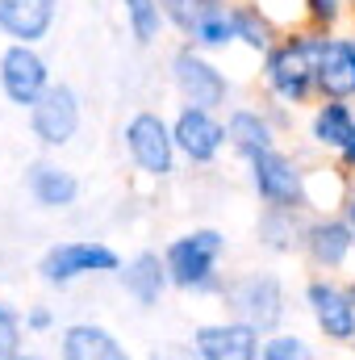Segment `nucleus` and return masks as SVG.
<instances>
[{"label": "nucleus", "mask_w": 355, "mask_h": 360, "mask_svg": "<svg viewBox=\"0 0 355 360\" xmlns=\"http://www.w3.org/2000/svg\"><path fill=\"white\" fill-rule=\"evenodd\" d=\"M151 360H201V352H192V348H159V352H151Z\"/></svg>", "instance_id": "obj_27"}, {"label": "nucleus", "mask_w": 355, "mask_h": 360, "mask_svg": "<svg viewBox=\"0 0 355 360\" xmlns=\"http://www.w3.org/2000/svg\"><path fill=\"white\" fill-rule=\"evenodd\" d=\"M226 302L234 306L239 323H247V327H255V331L276 327L280 314H284L280 281H276V276H264V272H251V276H243L239 285H230V289H226Z\"/></svg>", "instance_id": "obj_10"}, {"label": "nucleus", "mask_w": 355, "mask_h": 360, "mask_svg": "<svg viewBox=\"0 0 355 360\" xmlns=\"http://www.w3.org/2000/svg\"><path fill=\"white\" fill-rule=\"evenodd\" d=\"M260 331L247 323H209L192 335V348L201 360H255L260 352Z\"/></svg>", "instance_id": "obj_14"}, {"label": "nucleus", "mask_w": 355, "mask_h": 360, "mask_svg": "<svg viewBox=\"0 0 355 360\" xmlns=\"http://www.w3.org/2000/svg\"><path fill=\"white\" fill-rule=\"evenodd\" d=\"M121 285H126V293L138 297L142 306H155L159 293H163V285H168V264H163L155 252H138V256L126 264V272H121Z\"/></svg>", "instance_id": "obj_21"}, {"label": "nucleus", "mask_w": 355, "mask_h": 360, "mask_svg": "<svg viewBox=\"0 0 355 360\" xmlns=\"http://www.w3.org/2000/svg\"><path fill=\"white\" fill-rule=\"evenodd\" d=\"M29 327H34V331L51 327V314H46V310H34V314H29Z\"/></svg>", "instance_id": "obj_29"}, {"label": "nucleus", "mask_w": 355, "mask_h": 360, "mask_svg": "<svg viewBox=\"0 0 355 360\" xmlns=\"http://www.w3.org/2000/svg\"><path fill=\"white\" fill-rule=\"evenodd\" d=\"M13 360H42V356H13Z\"/></svg>", "instance_id": "obj_33"}, {"label": "nucleus", "mask_w": 355, "mask_h": 360, "mask_svg": "<svg viewBox=\"0 0 355 360\" xmlns=\"http://www.w3.org/2000/svg\"><path fill=\"white\" fill-rule=\"evenodd\" d=\"M355 13V0H305V25L314 30H343V21Z\"/></svg>", "instance_id": "obj_24"}, {"label": "nucleus", "mask_w": 355, "mask_h": 360, "mask_svg": "<svg viewBox=\"0 0 355 360\" xmlns=\"http://www.w3.org/2000/svg\"><path fill=\"white\" fill-rule=\"evenodd\" d=\"M255 4L264 8V17H267V21H272V25H276V13H280L276 4H293V8H297V13L305 17V0H255ZM276 30H280V25H276Z\"/></svg>", "instance_id": "obj_26"}, {"label": "nucleus", "mask_w": 355, "mask_h": 360, "mask_svg": "<svg viewBox=\"0 0 355 360\" xmlns=\"http://www.w3.org/2000/svg\"><path fill=\"white\" fill-rule=\"evenodd\" d=\"M51 84H55V80H51V68H46V59H42L38 46L8 42V46L0 51V92H4L8 105L34 109V105L46 96Z\"/></svg>", "instance_id": "obj_6"}, {"label": "nucleus", "mask_w": 355, "mask_h": 360, "mask_svg": "<svg viewBox=\"0 0 355 360\" xmlns=\"http://www.w3.org/2000/svg\"><path fill=\"white\" fill-rule=\"evenodd\" d=\"M121 17H126V30H130V38H134L138 46L159 42V34L168 30L159 0H121Z\"/></svg>", "instance_id": "obj_23"}, {"label": "nucleus", "mask_w": 355, "mask_h": 360, "mask_svg": "<svg viewBox=\"0 0 355 360\" xmlns=\"http://www.w3.org/2000/svg\"><path fill=\"white\" fill-rule=\"evenodd\" d=\"M309 306H314L318 327L330 340H355V302H351L347 289L326 285V281H314L309 285Z\"/></svg>", "instance_id": "obj_19"}, {"label": "nucleus", "mask_w": 355, "mask_h": 360, "mask_svg": "<svg viewBox=\"0 0 355 360\" xmlns=\"http://www.w3.org/2000/svg\"><path fill=\"white\" fill-rule=\"evenodd\" d=\"M121 143H126V155L130 164L151 180H163L176 172V139H172V122L159 117L155 109H142L126 122L121 130Z\"/></svg>", "instance_id": "obj_3"}, {"label": "nucleus", "mask_w": 355, "mask_h": 360, "mask_svg": "<svg viewBox=\"0 0 355 360\" xmlns=\"http://www.w3.org/2000/svg\"><path fill=\"white\" fill-rule=\"evenodd\" d=\"M13 348H17V327H0V360H13Z\"/></svg>", "instance_id": "obj_28"}, {"label": "nucleus", "mask_w": 355, "mask_h": 360, "mask_svg": "<svg viewBox=\"0 0 355 360\" xmlns=\"http://www.w3.org/2000/svg\"><path fill=\"white\" fill-rule=\"evenodd\" d=\"M309 139H314V147L343 155L355 143V105L351 101H322V105H314Z\"/></svg>", "instance_id": "obj_18"}, {"label": "nucleus", "mask_w": 355, "mask_h": 360, "mask_svg": "<svg viewBox=\"0 0 355 360\" xmlns=\"http://www.w3.org/2000/svg\"><path fill=\"white\" fill-rule=\"evenodd\" d=\"M318 96L322 101H355V34L335 30L318 55Z\"/></svg>", "instance_id": "obj_11"}, {"label": "nucleus", "mask_w": 355, "mask_h": 360, "mask_svg": "<svg viewBox=\"0 0 355 360\" xmlns=\"http://www.w3.org/2000/svg\"><path fill=\"white\" fill-rule=\"evenodd\" d=\"M59 17V0H0V34L21 46H38Z\"/></svg>", "instance_id": "obj_12"}, {"label": "nucleus", "mask_w": 355, "mask_h": 360, "mask_svg": "<svg viewBox=\"0 0 355 360\" xmlns=\"http://www.w3.org/2000/svg\"><path fill=\"white\" fill-rule=\"evenodd\" d=\"M29 130L42 147H67L80 134V92L72 84H51L46 96L29 109Z\"/></svg>", "instance_id": "obj_9"}, {"label": "nucleus", "mask_w": 355, "mask_h": 360, "mask_svg": "<svg viewBox=\"0 0 355 360\" xmlns=\"http://www.w3.org/2000/svg\"><path fill=\"white\" fill-rule=\"evenodd\" d=\"M226 143L239 160H260L267 151H276V122L255 105H239L226 113Z\"/></svg>", "instance_id": "obj_13"}, {"label": "nucleus", "mask_w": 355, "mask_h": 360, "mask_svg": "<svg viewBox=\"0 0 355 360\" xmlns=\"http://www.w3.org/2000/svg\"><path fill=\"white\" fill-rule=\"evenodd\" d=\"M264 360H314V352L297 335H272L264 344Z\"/></svg>", "instance_id": "obj_25"}, {"label": "nucleus", "mask_w": 355, "mask_h": 360, "mask_svg": "<svg viewBox=\"0 0 355 360\" xmlns=\"http://www.w3.org/2000/svg\"><path fill=\"white\" fill-rule=\"evenodd\" d=\"M305 252L314 256V264H322V269H339L347 256H351L355 248V231L347 218H335V214H326V218H314L309 226H305Z\"/></svg>", "instance_id": "obj_17"}, {"label": "nucleus", "mask_w": 355, "mask_h": 360, "mask_svg": "<svg viewBox=\"0 0 355 360\" xmlns=\"http://www.w3.org/2000/svg\"><path fill=\"white\" fill-rule=\"evenodd\" d=\"M234 30H239V46H247L260 59L276 46V38H280V30L267 21L264 8L255 0H234Z\"/></svg>", "instance_id": "obj_22"}, {"label": "nucleus", "mask_w": 355, "mask_h": 360, "mask_svg": "<svg viewBox=\"0 0 355 360\" xmlns=\"http://www.w3.org/2000/svg\"><path fill=\"white\" fill-rule=\"evenodd\" d=\"M326 30L297 25L276 38V46L260 59V80L280 109H301L318 96V55Z\"/></svg>", "instance_id": "obj_1"}, {"label": "nucleus", "mask_w": 355, "mask_h": 360, "mask_svg": "<svg viewBox=\"0 0 355 360\" xmlns=\"http://www.w3.org/2000/svg\"><path fill=\"white\" fill-rule=\"evenodd\" d=\"M226 252V235L205 226V231H188L168 243L163 252V264H168V281L180 289H217L213 269H217V256Z\"/></svg>", "instance_id": "obj_4"}, {"label": "nucleus", "mask_w": 355, "mask_h": 360, "mask_svg": "<svg viewBox=\"0 0 355 360\" xmlns=\"http://www.w3.org/2000/svg\"><path fill=\"white\" fill-rule=\"evenodd\" d=\"M339 164H343L347 172H355V143L347 147V151H343V155H339Z\"/></svg>", "instance_id": "obj_31"}, {"label": "nucleus", "mask_w": 355, "mask_h": 360, "mask_svg": "<svg viewBox=\"0 0 355 360\" xmlns=\"http://www.w3.org/2000/svg\"><path fill=\"white\" fill-rule=\"evenodd\" d=\"M184 42H192V46H196V51H205V55L239 46V30H234V0H201L196 21H192V34H188Z\"/></svg>", "instance_id": "obj_16"}, {"label": "nucleus", "mask_w": 355, "mask_h": 360, "mask_svg": "<svg viewBox=\"0 0 355 360\" xmlns=\"http://www.w3.org/2000/svg\"><path fill=\"white\" fill-rule=\"evenodd\" d=\"M172 139H176V151L188 164H213L222 155V147H230L226 143V122L213 109H196V105H180L176 109Z\"/></svg>", "instance_id": "obj_8"}, {"label": "nucleus", "mask_w": 355, "mask_h": 360, "mask_svg": "<svg viewBox=\"0 0 355 360\" xmlns=\"http://www.w3.org/2000/svg\"><path fill=\"white\" fill-rule=\"evenodd\" d=\"M247 168H251V188L260 193V201H267V210H301L305 205L309 172H301V164L293 155H284L280 147L251 160Z\"/></svg>", "instance_id": "obj_5"}, {"label": "nucleus", "mask_w": 355, "mask_h": 360, "mask_svg": "<svg viewBox=\"0 0 355 360\" xmlns=\"http://www.w3.org/2000/svg\"><path fill=\"white\" fill-rule=\"evenodd\" d=\"M168 72H172V89L180 92L184 105H196V109H226L230 101V76L205 55L196 51L192 42H180L168 59Z\"/></svg>", "instance_id": "obj_2"}, {"label": "nucleus", "mask_w": 355, "mask_h": 360, "mask_svg": "<svg viewBox=\"0 0 355 360\" xmlns=\"http://www.w3.org/2000/svg\"><path fill=\"white\" fill-rule=\"evenodd\" d=\"M343 218L351 222V231H355V188L347 193V201H343Z\"/></svg>", "instance_id": "obj_30"}, {"label": "nucleus", "mask_w": 355, "mask_h": 360, "mask_svg": "<svg viewBox=\"0 0 355 360\" xmlns=\"http://www.w3.org/2000/svg\"><path fill=\"white\" fill-rule=\"evenodd\" d=\"M8 323H13V319H8V310L0 306V327H8Z\"/></svg>", "instance_id": "obj_32"}, {"label": "nucleus", "mask_w": 355, "mask_h": 360, "mask_svg": "<svg viewBox=\"0 0 355 360\" xmlns=\"http://www.w3.org/2000/svg\"><path fill=\"white\" fill-rule=\"evenodd\" d=\"M63 360H130V356H126V348H121L105 327L76 323V327H67V335H63Z\"/></svg>", "instance_id": "obj_20"}, {"label": "nucleus", "mask_w": 355, "mask_h": 360, "mask_svg": "<svg viewBox=\"0 0 355 360\" xmlns=\"http://www.w3.org/2000/svg\"><path fill=\"white\" fill-rule=\"evenodd\" d=\"M121 269V256L109 248V243H96V239H72V243H55L46 256H42V281L51 285H67L76 276H88V272H113Z\"/></svg>", "instance_id": "obj_7"}, {"label": "nucleus", "mask_w": 355, "mask_h": 360, "mask_svg": "<svg viewBox=\"0 0 355 360\" xmlns=\"http://www.w3.org/2000/svg\"><path fill=\"white\" fill-rule=\"evenodd\" d=\"M25 188L42 210H67L80 197V180L72 168L55 164V160H34L25 168Z\"/></svg>", "instance_id": "obj_15"}]
</instances>
